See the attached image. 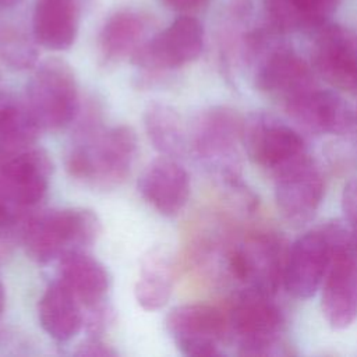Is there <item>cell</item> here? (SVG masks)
<instances>
[{
    "mask_svg": "<svg viewBox=\"0 0 357 357\" xmlns=\"http://www.w3.org/2000/svg\"><path fill=\"white\" fill-rule=\"evenodd\" d=\"M66 156L68 174L88 185L114 188L131 173L138 155L137 132L130 126L107 130L86 127Z\"/></svg>",
    "mask_w": 357,
    "mask_h": 357,
    "instance_id": "cell-1",
    "label": "cell"
},
{
    "mask_svg": "<svg viewBox=\"0 0 357 357\" xmlns=\"http://www.w3.org/2000/svg\"><path fill=\"white\" fill-rule=\"evenodd\" d=\"M100 230V220L93 211L64 208L31 215L20 240L31 259L49 264L70 252L86 251Z\"/></svg>",
    "mask_w": 357,
    "mask_h": 357,
    "instance_id": "cell-2",
    "label": "cell"
},
{
    "mask_svg": "<svg viewBox=\"0 0 357 357\" xmlns=\"http://www.w3.org/2000/svg\"><path fill=\"white\" fill-rule=\"evenodd\" d=\"M322 229L332 243V258L321 284V311L333 329H344L357 318V250L351 230L340 225Z\"/></svg>",
    "mask_w": 357,
    "mask_h": 357,
    "instance_id": "cell-3",
    "label": "cell"
},
{
    "mask_svg": "<svg viewBox=\"0 0 357 357\" xmlns=\"http://www.w3.org/2000/svg\"><path fill=\"white\" fill-rule=\"evenodd\" d=\"M25 105L40 130L68 126L79 110L78 84L71 67L59 59L43 61L26 85Z\"/></svg>",
    "mask_w": 357,
    "mask_h": 357,
    "instance_id": "cell-4",
    "label": "cell"
},
{
    "mask_svg": "<svg viewBox=\"0 0 357 357\" xmlns=\"http://www.w3.org/2000/svg\"><path fill=\"white\" fill-rule=\"evenodd\" d=\"M227 329L241 356L282 353L284 318L268 296L243 290L230 311Z\"/></svg>",
    "mask_w": 357,
    "mask_h": 357,
    "instance_id": "cell-5",
    "label": "cell"
},
{
    "mask_svg": "<svg viewBox=\"0 0 357 357\" xmlns=\"http://www.w3.org/2000/svg\"><path fill=\"white\" fill-rule=\"evenodd\" d=\"M286 257L280 238L271 233H255L231 250L229 268L243 283V290L272 297L283 283Z\"/></svg>",
    "mask_w": 357,
    "mask_h": 357,
    "instance_id": "cell-6",
    "label": "cell"
},
{
    "mask_svg": "<svg viewBox=\"0 0 357 357\" xmlns=\"http://www.w3.org/2000/svg\"><path fill=\"white\" fill-rule=\"evenodd\" d=\"M241 144L248 158L272 174L307 153L296 130L264 112H255L243 121Z\"/></svg>",
    "mask_w": 357,
    "mask_h": 357,
    "instance_id": "cell-7",
    "label": "cell"
},
{
    "mask_svg": "<svg viewBox=\"0 0 357 357\" xmlns=\"http://www.w3.org/2000/svg\"><path fill=\"white\" fill-rule=\"evenodd\" d=\"M254 81L261 92L286 110L318 88L310 66L293 50L279 45L261 54Z\"/></svg>",
    "mask_w": 357,
    "mask_h": 357,
    "instance_id": "cell-8",
    "label": "cell"
},
{
    "mask_svg": "<svg viewBox=\"0 0 357 357\" xmlns=\"http://www.w3.org/2000/svg\"><path fill=\"white\" fill-rule=\"evenodd\" d=\"M166 329L177 349L191 357H212L222 354L220 343L227 335V319L215 307L191 303L170 310Z\"/></svg>",
    "mask_w": 357,
    "mask_h": 357,
    "instance_id": "cell-9",
    "label": "cell"
},
{
    "mask_svg": "<svg viewBox=\"0 0 357 357\" xmlns=\"http://www.w3.org/2000/svg\"><path fill=\"white\" fill-rule=\"evenodd\" d=\"M275 199L286 220L293 225L310 222L324 198V176L308 155H303L275 174Z\"/></svg>",
    "mask_w": 357,
    "mask_h": 357,
    "instance_id": "cell-10",
    "label": "cell"
},
{
    "mask_svg": "<svg viewBox=\"0 0 357 357\" xmlns=\"http://www.w3.org/2000/svg\"><path fill=\"white\" fill-rule=\"evenodd\" d=\"M202 49V24L191 15H181L149 38L132 56V61L146 70H172L197 60Z\"/></svg>",
    "mask_w": 357,
    "mask_h": 357,
    "instance_id": "cell-11",
    "label": "cell"
},
{
    "mask_svg": "<svg viewBox=\"0 0 357 357\" xmlns=\"http://www.w3.org/2000/svg\"><path fill=\"white\" fill-rule=\"evenodd\" d=\"M241 124L237 114L226 107H212L204 112L192 126L191 146L209 166L218 169L226 178L234 177L236 144L241 141Z\"/></svg>",
    "mask_w": 357,
    "mask_h": 357,
    "instance_id": "cell-12",
    "label": "cell"
},
{
    "mask_svg": "<svg viewBox=\"0 0 357 357\" xmlns=\"http://www.w3.org/2000/svg\"><path fill=\"white\" fill-rule=\"evenodd\" d=\"M53 163L47 152L39 148L25 149L6 160L0 167V185L13 206L24 215L45 198Z\"/></svg>",
    "mask_w": 357,
    "mask_h": 357,
    "instance_id": "cell-13",
    "label": "cell"
},
{
    "mask_svg": "<svg viewBox=\"0 0 357 357\" xmlns=\"http://www.w3.org/2000/svg\"><path fill=\"white\" fill-rule=\"evenodd\" d=\"M332 258V243L324 229L298 237L287 251L283 286L296 298H310L321 287Z\"/></svg>",
    "mask_w": 357,
    "mask_h": 357,
    "instance_id": "cell-14",
    "label": "cell"
},
{
    "mask_svg": "<svg viewBox=\"0 0 357 357\" xmlns=\"http://www.w3.org/2000/svg\"><path fill=\"white\" fill-rule=\"evenodd\" d=\"M317 73L332 86L357 95V33L349 28L325 24L312 47Z\"/></svg>",
    "mask_w": 357,
    "mask_h": 357,
    "instance_id": "cell-15",
    "label": "cell"
},
{
    "mask_svg": "<svg viewBox=\"0 0 357 357\" xmlns=\"http://www.w3.org/2000/svg\"><path fill=\"white\" fill-rule=\"evenodd\" d=\"M138 191L160 215L174 216L188 201L190 176L174 158L163 155L144 169L138 178Z\"/></svg>",
    "mask_w": 357,
    "mask_h": 357,
    "instance_id": "cell-16",
    "label": "cell"
},
{
    "mask_svg": "<svg viewBox=\"0 0 357 357\" xmlns=\"http://www.w3.org/2000/svg\"><path fill=\"white\" fill-rule=\"evenodd\" d=\"M57 280L86 310L105 304L110 289V276L106 266L86 251H75L61 257Z\"/></svg>",
    "mask_w": 357,
    "mask_h": 357,
    "instance_id": "cell-17",
    "label": "cell"
},
{
    "mask_svg": "<svg viewBox=\"0 0 357 357\" xmlns=\"http://www.w3.org/2000/svg\"><path fill=\"white\" fill-rule=\"evenodd\" d=\"M286 112L318 134H343L354 124V113L347 102L339 93L319 86Z\"/></svg>",
    "mask_w": 357,
    "mask_h": 357,
    "instance_id": "cell-18",
    "label": "cell"
},
{
    "mask_svg": "<svg viewBox=\"0 0 357 357\" xmlns=\"http://www.w3.org/2000/svg\"><path fill=\"white\" fill-rule=\"evenodd\" d=\"M77 0H36L32 18L33 36L43 47L66 50L78 32Z\"/></svg>",
    "mask_w": 357,
    "mask_h": 357,
    "instance_id": "cell-19",
    "label": "cell"
},
{
    "mask_svg": "<svg viewBox=\"0 0 357 357\" xmlns=\"http://www.w3.org/2000/svg\"><path fill=\"white\" fill-rule=\"evenodd\" d=\"M82 305L59 280L43 291L38 304V318L43 331L57 342L71 340L84 326Z\"/></svg>",
    "mask_w": 357,
    "mask_h": 357,
    "instance_id": "cell-20",
    "label": "cell"
},
{
    "mask_svg": "<svg viewBox=\"0 0 357 357\" xmlns=\"http://www.w3.org/2000/svg\"><path fill=\"white\" fill-rule=\"evenodd\" d=\"M173 284L174 266L169 251L162 247L149 250L141 261L134 289L137 303L146 311H156L170 300Z\"/></svg>",
    "mask_w": 357,
    "mask_h": 357,
    "instance_id": "cell-21",
    "label": "cell"
},
{
    "mask_svg": "<svg viewBox=\"0 0 357 357\" xmlns=\"http://www.w3.org/2000/svg\"><path fill=\"white\" fill-rule=\"evenodd\" d=\"M340 0H269L268 13L276 31L321 28Z\"/></svg>",
    "mask_w": 357,
    "mask_h": 357,
    "instance_id": "cell-22",
    "label": "cell"
},
{
    "mask_svg": "<svg viewBox=\"0 0 357 357\" xmlns=\"http://www.w3.org/2000/svg\"><path fill=\"white\" fill-rule=\"evenodd\" d=\"M39 131L25 102L0 99V159L32 148Z\"/></svg>",
    "mask_w": 357,
    "mask_h": 357,
    "instance_id": "cell-23",
    "label": "cell"
},
{
    "mask_svg": "<svg viewBox=\"0 0 357 357\" xmlns=\"http://www.w3.org/2000/svg\"><path fill=\"white\" fill-rule=\"evenodd\" d=\"M145 20L132 11H121L110 17L102 28L99 45L110 60L131 57L148 40Z\"/></svg>",
    "mask_w": 357,
    "mask_h": 357,
    "instance_id": "cell-24",
    "label": "cell"
},
{
    "mask_svg": "<svg viewBox=\"0 0 357 357\" xmlns=\"http://www.w3.org/2000/svg\"><path fill=\"white\" fill-rule=\"evenodd\" d=\"M144 126L153 146L166 156L176 158L185 148V132L178 112L162 102H152L144 113Z\"/></svg>",
    "mask_w": 357,
    "mask_h": 357,
    "instance_id": "cell-25",
    "label": "cell"
},
{
    "mask_svg": "<svg viewBox=\"0 0 357 357\" xmlns=\"http://www.w3.org/2000/svg\"><path fill=\"white\" fill-rule=\"evenodd\" d=\"M31 218V215L20 213L10 199L7 198L4 190L0 185V234H17L18 238H21V233L24 229V225Z\"/></svg>",
    "mask_w": 357,
    "mask_h": 357,
    "instance_id": "cell-26",
    "label": "cell"
},
{
    "mask_svg": "<svg viewBox=\"0 0 357 357\" xmlns=\"http://www.w3.org/2000/svg\"><path fill=\"white\" fill-rule=\"evenodd\" d=\"M342 211L353 233V243L357 250V177L351 178L343 188Z\"/></svg>",
    "mask_w": 357,
    "mask_h": 357,
    "instance_id": "cell-27",
    "label": "cell"
},
{
    "mask_svg": "<svg viewBox=\"0 0 357 357\" xmlns=\"http://www.w3.org/2000/svg\"><path fill=\"white\" fill-rule=\"evenodd\" d=\"M74 354L88 357H112L116 356L117 351L112 346L105 343L99 336H89L78 346Z\"/></svg>",
    "mask_w": 357,
    "mask_h": 357,
    "instance_id": "cell-28",
    "label": "cell"
},
{
    "mask_svg": "<svg viewBox=\"0 0 357 357\" xmlns=\"http://www.w3.org/2000/svg\"><path fill=\"white\" fill-rule=\"evenodd\" d=\"M169 8L176 11H191L204 6L208 0H162Z\"/></svg>",
    "mask_w": 357,
    "mask_h": 357,
    "instance_id": "cell-29",
    "label": "cell"
},
{
    "mask_svg": "<svg viewBox=\"0 0 357 357\" xmlns=\"http://www.w3.org/2000/svg\"><path fill=\"white\" fill-rule=\"evenodd\" d=\"M21 0H0V7H13L18 4Z\"/></svg>",
    "mask_w": 357,
    "mask_h": 357,
    "instance_id": "cell-30",
    "label": "cell"
},
{
    "mask_svg": "<svg viewBox=\"0 0 357 357\" xmlns=\"http://www.w3.org/2000/svg\"><path fill=\"white\" fill-rule=\"evenodd\" d=\"M3 291H4V286H3V283H1V280H0V296L3 294Z\"/></svg>",
    "mask_w": 357,
    "mask_h": 357,
    "instance_id": "cell-31",
    "label": "cell"
}]
</instances>
